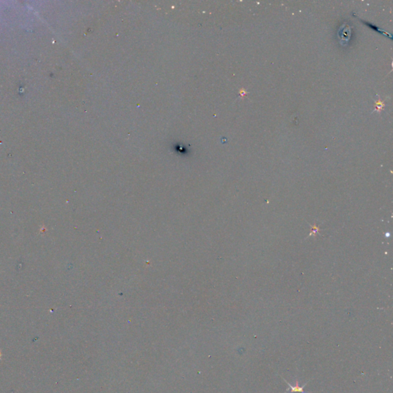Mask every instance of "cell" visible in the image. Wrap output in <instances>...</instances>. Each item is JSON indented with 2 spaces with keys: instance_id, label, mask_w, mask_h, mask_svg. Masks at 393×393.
I'll return each instance as SVG.
<instances>
[{
  "instance_id": "6da1fadb",
  "label": "cell",
  "mask_w": 393,
  "mask_h": 393,
  "mask_svg": "<svg viewBox=\"0 0 393 393\" xmlns=\"http://www.w3.org/2000/svg\"><path fill=\"white\" fill-rule=\"evenodd\" d=\"M342 27L344 28V29L342 30L340 28V32H339V36H340V42L342 45H343V42H347L349 41L350 35H351V28L350 26H346V28H345L344 26H342Z\"/></svg>"
},
{
  "instance_id": "7a4b0ae2",
  "label": "cell",
  "mask_w": 393,
  "mask_h": 393,
  "mask_svg": "<svg viewBox=\"0 0 393 393\" xmlns=\"http://www.w3.org/2000/svg\"><path fill=\"white\" fill-rule=\"evenodd\" d=\"M376 97H377V98H376V99L375 100V101H374V107H375V108H374V111H376V112H378L379 114H380L382 111L384 110V108H385V101L382 100L381 98L379 97L378 95H376Z\"/></svg>"
},
{
  "instance_id": "3957f363",
  "label": "cell",
  "mask_w": 393,
  "mask_h": 393,
  "mask_svg": "<svg viewBox=\"0 0 393 393\" xmlns=\"http://www.w3.org/2000/svg\"><path fill=\"white\" fill-rule=\"evenodd\" d=\"M286 382L288 384V385H289V387H290V389H291V392H292L304 393L303 387H304V386H305V385H306V384H304L303 386H300V385H299V382L296 381V385H295V386H292V385H290V384L289 383V382H288L287 381H286Z\"/></svg>"
},
{
  "instance_id": "277c9868",
  "label": "cell",
  "mask_w": 393,
  "mask_h": 393,
  "mask_svg": "<svg viewBox=\"0 0 393 393\" xmlns=\"http://www.w3.org/2000/svg\"><path fill=\"white\" fill-rule=\"evenodd\" d=\"M363 22H364V23H365V24H367V26H370V27H372V28H374V29H375V31H377V32H379V33L385 34V36H389V37H390V38H392V36H391V35H389V33H386V32H384L383 30L379 29V28H378V27H376V26H374V25L371 24V23H368V22H364V21H363Z\"/></svg>"
},
{
  "instance_id": "5b68a950",
  "label": "cell",
  "mask_w": 393,
  "mask_h": 393,
  "mask_svg": "<svg viewBox=\"0 0 393 393\" xmlns=\"http://www.w3.org/2000/svg\"><path fill=\"white\" fill-rule=\"evenodd\" d=\"M239 94H240V98H243L245 95H246L248 94V92H247V91H246L245 88H240V91H239Z\"/></svg>"
},
{
  "instance_id": "8992f818",
  "label": "cell",
  "mask_w": 393,
  "mask_h": 393,
  "mask_svg": "<svg viewBox=\"0 0 393 393\" xmlns=\"http://www.w3.org/2000/svg\"><path fill=\"white\" fill-rule=\"evenodd\" d=\"M1 357H2V353H1V352H0V359H1Z\"/></svg>"
},
{
  "instance_id": "52a82bcc",
  "label": "cell",
  "mask_w": 393,
  "mask_h": 393,
  "mask_svg": "<svg viewBox=\"0 0 393 393\" xmlns=\"http://www.w3.org/2000/svg\"><path fill=\"white\" fill-rule=\"evenodd\" d=\"M292 393H300V392H292Z\"/></svg>"
}]
</instances>
